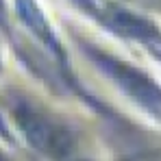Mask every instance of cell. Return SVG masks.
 Wrapping results in <instances>:
<instances>
[{
  "mask_svg": "<svg viewBox=\"0 0 161 161\" xmlns=\"http://www.w3.org/2000/svg\"><path fill=\"white\" fill-rule=\"evenodd\" d=\"M2 11H4V9H2V0H0V20H2Z\"/></svg>",
  "mask_w": 161,
  "mask_h": 161,
  "instance_id": "277c9868",
  "label": "cell"
},
{
  "mask_svg": "<svg viewBox=\"0 0 161 161\" xmlns=\"http://www.w3.org/2000/svg\"><path fill=\"white\" fill-rule=\"evenodd\" d=\"M15 7H18L20 18H22V20L28 24V28H31V31H33L39 39H44L48 46H53V48H54L53 31H50V26H48L46 18L42 15L39 7L35 4V0H15Z\"/></svg>",
  "mask_w": 161,
  "mask_h": 161,
  "instance_id": "3957f363",
  "label": "cell"
},
{
  "mask_svg": "<svg viewBox=\"0 0 161 161\" xmlns=\"http://www.w3.org/2000/svg\"><path fill=\"white\" fill-rule=\"evenodd\" d=\"M15 118L31 139V144H35L39 150L48 155H63L70 148V135L65 133V129L48 115H44L42 111L22 105L15 109Z\"/></svg>",
  "mask_w": 161,
  "mask_h": 161,
  "instance_id": "7a4b0ae2",
  "label": "cell"
},
{
  "mask_svg": "<svg viewBox=\"0 0 161 161\" xmlns=\"http://www.w3.org/2000/svg\"><path fill=\"white\" fill-rule=\"evenodd\" d=\"M94 59H96V63H98L133 100H137L142 107H146L150 113H155V115L161 118V89L155 83H150L144 74H139L137 70L124 65V63H120L118 59L103 57V54H94Z\"/></svg>",
  "mask_w": 161,
  "mask_h": 161,
  "instance_id": "6da1fadb",
  "label": "cell"
}]
</instances>
